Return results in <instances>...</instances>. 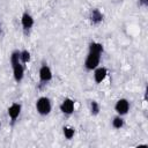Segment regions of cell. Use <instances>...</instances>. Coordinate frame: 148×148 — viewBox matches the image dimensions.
<instances>
[{
	"instance_id": "cell-3",
	"label": "cell",
	"mask_w": 148,
	"mask_h": 148,
	"mask_svg": "<svg viewBox=\"0 0 148 148\" xmlns=\"http://www.w3.org/2000/svg\"><path fill=\"white\" fill-rule=\"evenodd\" d=\"M53 77V73H52V69L51 67L46 64V62H43L39 67V71H38V79H39V86L43 87L45 84H47Z\"/></svg>"
},
{
	"instance_id": "cell-1",
	"label": "cell",
	"mask_w": 148,
	"mask_h": 148,
	"mask_svg": "<svg viewBox=\"0 0 148 148\" xmlns=\"http://www.w3.org/2000/svg\"><path fill=\"white\" fill-rule=\"evenodd\" d=\"M103 45L102 43L99 42H90L89 43V46H88V53H87V57L84 59V62H83V66H84V69L87 72H92L96 67L99 66V62H101V57H102V53H103Z\"/></svg>"
},
{
	"instance_id": "cell-6",
	"label": "cell",
	"mask_w": 148,
	"mask_h": 148,
	"mask_svg": "<svg viewBox=\"0 0 148 148\" xmlns=\"http://www.w3.org/2000/svg\"><path fill=\"white\" fill-rule=\"evenodd\" d=\"M34 24H35V20L32 17V15L30 13H28L27 10L23 12V14L21 15V25H22V29H23L24 34L28 35L30 32V30L32 29Z\"/></svg>"
},
{
	"instance_id": "cell-16",
	"label": "cell",
	"mask_w": 148,
	"mask_h": 148,
	"mask_svg": "<svg viewBox=\"0 0 148 148\" xmlns=\"http://www.w3.org/2000/svg\"><path fill=\"white\" fill-rule=\"evenodd\" d=\"M2 34V24H1V22H0V35Z\"/></svg>"
},
{
	"instance_id": "cell-8",
	"label": "cell",
	"mask_w": 148,
	"mask_h": 148,
	"mask_svg": "<svg viewBox=\"0 0 148 148\" xmlns=\"http://www.w3.org/2000/svg\"><path fill=\"white\" fill-rule=\"evenodd\" d=\"M21 111H22V105H21L20 103H17V102H14V103H12V104L8 106L7 113H8V117H9V119H10L12 125L17 120V118H18L20 114H21Z\"/></svg>"
},
{
	"instance_id": "cell-10",
	"label": "cell",
	"mask_w": 148,
	"mask_h": 148,
	"mask_svg": "<svg viewBox=\"0 0 148 148\" xmlns=\"http://www.w3.org/2000/svg\"><path fill=\"white\" fill-rule=\"evenodd\" d=\"M103 20H104V15L98 8H92L89 12V21L92 25H98L99 23L103 22Z\"/></svg>"
},
{
	"instance_id": "cell-12",
	"label": "cell",
	"mask_w": 148,
	"mask_h": 148,
	"mask_svg": "<svg viewBox=\"0 0 148 148\" xmlns=\"http://www.w3.org/2000/svg\"><path fill=\"white\" fill-rule=\"evenodd\" d=\"M20 60H21V62H22L24 66H25L27 64H29L30 60H31V53H30V51L27 50V49L21 50V51H20Z\"/></svg>"
},
{
	"instance_id": "cell-15",
	"label": "cell",
	"mask_w": 148,
	"mask_h": 148,
	"mask_svg": "<svg viewBox=\"0 0 148 148\" xmlns=\"http://www.w3.org/2000/svg\"><path fill=\"white\" fill-rule=\"evenodd\" d=\"M138 6L139 7H143V8L148 7V0H139L138 1Z\"/></svg>"
},
{
	"instance_id": "cell-17",
	"label": "cell",
	"mask_w": 148,
	"mask_h": 148,
	"mask_svg": "<svg viewBox=\"0 0 148 148\" xmlns=\"http://www.w3.org/2000/svg\"><path fill=\"white\" fill-rule=\"evenodd\" d=\"M0 127H1V119H0Z\"/></svg>"
},
{
	"instance_id": "cell-13",
	"label": "cell",
	"mask_w": 148,
	"mask_h": 148,
	"mask_svg": "<svg viewBox=\"0 0 148 148\" xmlns=\"http://www.w3.org/2000/svg\"><path fill=\"white\" fill-rule=\"evenodd\" d=\"M62 134H64L65 139L71 140L75 135V128L73 126H64L62 127Z\"/></svg>"
},
{
	"instance_id": "cell-14",
	"label": "cell",
	"mask_w": 148,
	"mask_h": 148,
	"mask_svg": "<svg viewBox=\"0 0 148 148\" xmlns=\"http://www.w3.org/2000/svg\"><path fill=\"white\" fill-rule=\"evenodd\" d=\"M89 109H90V113L92 116H97L99 113V111H101V106H99L98 102H96V101H90Z\"/></svg>"
},
{
	"instance_id": "cell-7",
	"label": "cell",
	"mask_w": 148,
	"mask_h": 148,
	"mask_svg": "<svg viewBox=\"0 0 148 148\" xmlns=\"http://www.w3.org/2000/svg\"><path fill=\"white\" fill-rule=\"evenodd\" d=\"M130 109H131V104L127 98H119L114 104V111L117 112V114L123 117L128 113Z\"/></svg>"
},
{
	"instance_id": "cell-5",
	"label": "cell",
	"mask_w": 148,
	"mask_h": 148,
	"mask_svg": "<svg viewBox=\"0 0 148 148\" xmlns=\"http://www.w3.org/2000/svg\"><path fill=\"white\" fill-rule=\"evenodd\" d=\"M59 109H60V111H61L62 114L69 117V116H72L73 112H74L75 102H74L72 98H69V97H65V98L62 99V102L60 103Z\"/></svg>"
},
{
	"instance_id": "cell-11",
	"label": "cell",
	"mask_w": 148,
	"mask_h": 148,
	"mask_svg": "<svg viewBox=\"0 0 148 148\" xmlns=\"http://www.w3.org/2000/svg\"><path fill=\"white\" fill-rule=\"evenodd\" d=\"M111 125H112V127L116 128V130L123 128L124 125H125V120H124L123 116H119V114L114 116V117L112 118V120H111Z\"/></svg>"
},
{
	"instance_id": "cell-4",
	"label": "cell",
	"mask_w": 148,
	"mask_h": 148,
	"mask_svg": "<svg viewBox=\"0 0 148 148\" xmlns=\"http://www.w3.org/2000/svg\"><path fill=\"white\" fill-rule=\"evenodd\" d=\"M10 65L13 68V77L16 83H20L24 77V65L21 62V60L12 61Z\"/></svg>"
},
{
	"instance_id": "cell-9",
	"label": "cell",
	"mask_w": 148,
	"mask_h": 148,
	"mask_svg": "<svg viewBox=\"0 0 148 148\" xmlns=\"http://www.w3.org/2000/svg\"><path fill=\"white\" fill-rule=\"evenodd\" d=\"M92 72H94V73H92L94 81H95L96 83H102V82L105 80V77L108 76V74H109L108 68L104 67V66H98V67H96Z\"/></svg>"
},
{
	"instance_id": "cell-2",
	"label": "cell",
	"mask_w": 148,
	"mask_h": 148,
	"mask_svg": "<svg viewBox=\"0 0 148 148\" xmlns=\"http://www.w3.org/2000/svg\"><path fill=\"white\" fill-rule=\"evenodd\" d=\"M35 108H36V111L39 116H49L51 113V110H52V102L49 97L46 96H40L39 98H37L36 101V104H35Z\"/></svg>"
}]
</instances>
